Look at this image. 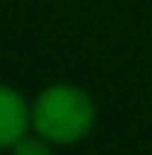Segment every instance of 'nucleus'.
I'll list each match as a JSON object with an SVG mask.
<instances>
[{
	"label": "nucleus",
	"mask_w": 152,
	"mask_h": 155,
	"mask_svg": "<svg viewBox=\"0 0 152 155\" xmlns=\"http://www.w3.org/2000/svg\"><path fill=\"white\" fill-rule=\"evenodd\" d=\"M33 125L54 143H72L93 125V101L75 87H51L33 107Z\"/></svg>",
	"instance_id": "nucleus-1"
},
{
	"label": "nucleus",
	"mask_w": 152,
	"mask_h": 155,
	"mask_svg": "<svg viewBox=\"0 0 152 155\" xmlns=\"http://www.w3.org/2000/svg\"><path fill=\"white\" fill-rule=\"evenodd\" d=\"M27 104L18 93L0 87V146H15L27 131Z\"/></svg>",
	"instance_id": "nucleus-2"
},
{
	"label": "nucleus",
	"mask_w": 152,
	"mask_h": 155,
	"mask_svg": "<svg viewBox=\"0 0 152 155\" xmlns=\"http://www.w3.org/2000/svg\"><path fill=\"white\" fill-rule=\"evenodd\" d=\"M15 155H51V152H48V146L42 140H24L21 137L15 143Z\"/></svg>",
	"instance_id": "nucleus-3"
}]
</instances>
